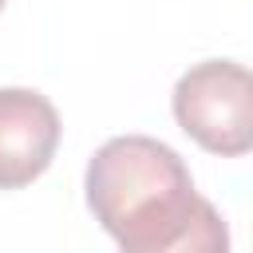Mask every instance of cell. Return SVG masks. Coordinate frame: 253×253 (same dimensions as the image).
I'll list each match as a JSON object with an SVG mask.
<instances>
[{"instance_id": "obj_3", "label": "cell", "mask_w": 253, "mask_h": 253, "mask_svg": "<svg viewBox=\"0 0 253 253\" xmlns=\"http://www.w3.org/2000/svg\"><path fill=\"white\" fill-rule=\"evenodd\" d=\"M59 111L28 87H0V190L36 182L59 146Z\"/></svg>"}, {"instance_id": "obj_1", "label": "cell", "mask_w": 253, "mask_h": 253, "mask_svg": "<svg viewBox=\"0 0 253 253\" xmlns=\"http://www.w3.org/2000/svg\"><path fill=\"white\" fill-rule=\"evenodd\" d=\"M87 206L126 253H213L225 221L194 190L182 154L146 134L107 138L87 162Z\"/></svg>"}, {"instance_id": "obj_2", "label": "cell", "mask_w": 253, "mask_h": 253, "mask_svg": "<svg viewBox=\"0 0 253 253\" xmlns=\"http://www.w3.org/2000/svg\"><path fill=\"white\" fill-rule=\"evenodd\" d=\"M178 126L210 154L237 158L253 150V71L233 59L194 63L174 83Z\"/></svg>"}, {"instance_id": "obj_4", "label": "cell", "mask_w": 253, "mask_h": 253, "mask_svg": "<svg viewBox=\"0 0 253 253\" xmlns=\"http://www.w3.org/2000/svg\"><path fill=\"white\" fill-rule=\"evenodd\" d=\"M0 8H4V0H0Z\"/></svg>"}]
</instances>
